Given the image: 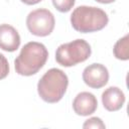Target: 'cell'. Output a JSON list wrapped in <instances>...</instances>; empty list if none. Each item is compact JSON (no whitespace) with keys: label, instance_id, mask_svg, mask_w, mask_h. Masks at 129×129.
I'll list each match as a JSON object with an SVG mask.
<instances>
[{"label":"cell","instance_id":"1","mask_svg":"<svg viewBox=\"0 0 129 129\" xmlns=\"http://www.w3.org/2000/svg\"><path fill=\"white\" fill-rule=\"evenodd\" d=\"M48 51L44 44L30 41L23 45L14 60V68L18 75L29 77L35 75L45 64Z\"/></svg>","mask_w":129,"mask_h":129},{"label":"cell","instance_id":"2","mask_svg":"<svg viewBox=\"0 0 129 129\" xmlns=\"http://www.w3.org/2000/svg\"><path fill=\"white\" fill-rule=\"evenodd\" d=\"M109 22L107 13L95 6L82 5L73 11L71 23L75 30L81 33L95 32L103 29Z\"/></svg>","mask_w":129,"mask_h":129},{"label":"cell","instance_id":"3","mask_svg":"<svg viewBox=\"0 0 129 129\" xmlns=\"http://www.w3.org/2000/svg\"><path fill=\"white\" fill-rule=\"evenodd\" d=\"M69 85L66 73L59 69L48 70L37 83L39 97L46 103H57L63 97Z\"/></svg>","mask_w":129,"mask_h":129},{"label":"cell","instance_id":"4","mask_svg":"<svg viewBox=\"0 0 129 129\" xmlns=\"http://www.w3.org/2000/svg\"><path fill=\"white\" fill-rule=\"evenodd\" d=\"M90 44L82 38L60 44L55 51V60L58 64L69 68L87 60L91 55Z\"/></svg>","mask_w":129,"mask_h":129},{"label":"cell","instance_id":"5","mask_svg":"<svg viewBox=\"0 0 129 129\" xmlns=\"http://www.w3.org/2000/svg\"><path fill=\"white\" fill-rule=\"evenodd\" d=\"M55 25L53 14L45 8H38L31 11L26 17V26L29 32L36 36L49 35Z\"/></svg>","mask_w":129,"mask_h":129},{"label":"cell","instance_id":"6","mask_svg":"<svg viewBox=\"0 0 129 129\" xmlns=\"http://www.w3.org/2000/svg\"><path fill=\"white\" fill-rule=\"evenodd\" d=\"M82 77L87 86L93 89H100L108 83L109 72L104 64L95 62L85 68Z\"/></svg>","mask_w":129,"mask_h":129},{"label":"cell","instance_id":"7","mask_svg":"<svg viewBox=\"0 0 129 129\" xmlns=\"http://www.w3.org/2000/svg\"><path fill=\"white\" fill-rule=\"evenodd\" d=\"M98 108V101L94 94L90 92L79 93L73 101V109L77 115L89 116Z\"/></svg>","mask_w":129,"mask_h":129},{"label":"cell","instance_id":"8","mask_svg":"<svg viewBox=\"0 0 129 129\" xmlns=\"http://www.w3.org/2000/svg\"><path fill=\"white\" fill-rule=\"evenodd\" d=\"M20 35L11 25L0 24V48L5 51H15L20 45Z\"/></svg>","mask_w":129,"mask_h":129},{"label":"cell","instance_id":"9","mask_svg":"<svg viewBox=\"0 0 129 129\" xmlns=\"http://www.w3.org/2000/svg\"><path fill=\"white\" fill-rule=\"evenodd\" d=\"M102 103L107 111H118L125 103V95L118 87H109L102 93Z\"/></svg>","mask_w":129,"mask_h":129},{"label":"cell","instance_id":"10","mask_svg":"<svg viewBox=\"0 0 129 129\" xmlns=\"http://www.w3.org/2000/svg\"><path fill=\"white\" fill-rule=\"evenodd\" d=\"M128 46H129V35L126 34L122 38L118 39L117 42L114 44L113 53L115 57L121 60H127L129 58Z\"/></svg>","mask_w":129,"mask_h":129},{"label":"cell","instance_id":"11","mask_svg":"<svg viewBox=\"0 0 129 129\" xmlns=\"http://www.w3.org/2000/svg\"><path fill=\"white\" fill-rule=\"evenodd\" d=\"M53 6L59 12H69L75 5L76 0H51Z\"/></svg>","mask_w":129,"mask_h":129},{"label":"cell","instance_id":"12","mask_svg":"<svg viewBox=\"0 0 129 129\" xmlns=\"http://www.w3.org/2000/svg\"><path fill=\"white\" fill-rule=\"evenodd\" d=\"M83 128H101V129H105L106 125L103 123V121L98 118V117H92L88 120L85 121V123L83 124Z\"/></svg>","mask_w":129,"mask_h":129},{"label":"cell","instance_id":"13","mask_svg":"<svg viewBox=\"0 0 129 129\" xmlns=\"http://www.w3.org/2000/svg\"><path fill=\"white\" fill-rule=\"evenodd\" d=\"M9 74V63L7 58L0 53V80L5 79Z\"/></svg>","mask_w":129,"mask_h":129},{"label":"cell","instance_id":"14","mask_svg":"<svg viewBox=\"0 0 129 129\" xmlns=\"http://www.w3.org/2000/svg\"><path fill=\"white\" fill-rule=\"evenodd\" d=\"M20 1L22 3H24V4H27V5H34V4L39 3L42 0H20Z\"/></svg>","mask_w":129,"mask_h":129},{"label":"cell","instance_id":"15","mask_svg":"<svg viewBox=\"0 0 129 129\" xmlns=\"http://www.w3.org/2000/svg\"><path fill=\"white\" fill-rule=\"evenodd\" d=\"M99 3H102V4H109V3H113L115 0H95Z\"/></svg>","mask_w":129,"mask_h":129}]
</instances>
